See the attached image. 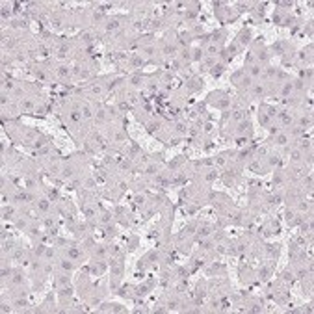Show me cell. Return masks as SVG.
Segmentation results:
<instances>
[{"instance_id":"6da1fadb","label":"cell","mask_w":314,"mask_h":314,"mask_svg":"<svg viewBox=\"0 0 314 314\" xmlns=\"http://www.w3.org/2000/svg\"><path fill=\"white\" fill-rule=\"evenodd\" d=\"M236 41H238L240 47L249 45V43H251V32H249V28H242V32H240V36L236 37Z\"/></svg>"},{"instance_id":"7a4b0ae2","label":"cell","mask_w":314,"mask_h":314,"mask_svg":"<svg viewBox=\"0 0 314 314\" xmlns=\"http://www.w3.org/2000/svg\"><path fill=\"white\" fill-rule=\"evenodd\" d=\"M311 52H312V45H309V48H303V50L299 52V61H301L303 65H305L307 61L311 63V58H312V54H311Z\"/></svg>"},{"instance_id":"3957f363","label":"cell","mask_w":314,"mask_h":314,"mask_svg":"<svg viewBox=\"0 0 314 314\" xmlns=\"http://www.w3.org/2000/svg\"><path fill=\"white\" fill-rule=\"evenodd\" d=\"M69 284V277L65 273H61V275H58L56 279H54V286H59V288H63V286H67Z\"/></svg>"},{"instance_id":"277c9868","label":"cell","mask_w":314,"mask_h":314,"mask_svg":"<svg viewBox=\"0 0 314 314\" xmlns=\"http://www.w3.org/2000/svg\"><path fill=\"white\" fill-rule=\"evenodd\" d=\"M238 132L240 134H251V123H249V119H244L242 123H240V126H238Z\"/></svg>"},{"instance_id":"5b68a950","label":"cell","mask_w":314,"mask_h":314,"mask_svg":"<svg viewBox=\"0 0 314 314\" xmlns=\"http://www.w3.org/2000/svg\"><path fill=\"white\" fill-rule=\"evenodd\" d=\"M102 311H114V312H125V309L119 305V303H108L102 307Z\"/></svg>"},{"instance_id":"8992f818","label":"cell","mask_w":314,"mask_h":314,"mask_svg":"<svg viewBox=\"0 0 314 314\" xmlns=\"http://www.w3.org/2000/svg\"><path fill=\"white\" fill-rule=\"evenodd\" d=\"M223 69H225V65H223V63H217V65H212V71H210V73H212L214 78H219V76L223 75Z\"/></svg>"},{"instance_id":"52a82bcc","label":"cell","mask_w":314,"mask_h":314,"mask_svg":"<svg viewBox=\"0 0 314 314\" xmlns=\"http://www.w3.org/2000/svg\"><path fill=\"white\" fill-rule=\"evenodd\" d=\"M240 48H242V47H240V45H238V41L234 39L231 45H229V56H231V58H234L236 54L240 52Z\"/></svg>"},{"instance_id":"ba28073f","label":"cell","mask_w":314,"mask_h":314,"mask_svg":"<svg viewBox=\"0 0 314 314\" xmlns=\"http://www.w3.org/2000/svg\"><path fill=\"white\" fill-rule=\"evenodd\" d=\"M217 52H219L217 43H208V45H206V54H208V56H217Z\"/></svg>"},{"instance_id":"9c48e42d","label":"cell","mask_w":314,"mask_h":314,"mask_svg":"<svg viewBox=\"0 0 314 314\" xmlns=\"http://www.w3.org/2000/svg\"><path fill=\"white\" fill-rule=\"evenodd\" d=\"M258 121H260L262 126H270V125H272V117H270L268 114H262V112L258 114Z\"/></svg>"},{"instance_id":"30bf717a","label":"cell","mask_w":314,"mask_h":314,"mask_svg":"<svg viewBox=\"0 0 314 314\" xmlns=\"http://www.w3.org/2000/svg\"><path fill=\"white\" fill-rule=\"evenodd\" d=\"M260 73H262V69H260V65H256V63H253V65H251V67H249V76H251V78H253V80H255L256 76H258V75H260Z\"/></svg>"},{"instance_id":"8fae6325","label":"cell","mask_w":314,"mask_h":314,"mask_svg":"<svg viewBox=\"0 0 314 314\" xmlns=\"http://www.w3.org/2000/svg\"><path fill=\"white\" fill-rule=\"evenodd\" d=\"M292 91H294V86H292V82H286V84L283 86V89H281V95H283V97H288Z\"/></svg>"},{"instance_id":"7c38bea8","label":"cell","mask_w":314,"mask_h":314,"mask_svg":"<svg viewBox=\"0 0 314 314\" xmlns=\"http://www.w3.org/2000/svg\"><path fill=\"white\" fill-rule=\"evenodd\" d=\"M59 268H61L65 273H69V272H73V262H71V260H61V262H59Z\"/></svg>"},{"instance_id":"4fadbf2b","label":"cell","mask_w":314,"mask_h":314,"mask_svg":"<svg viewBox=\"0 0 314 314\" xmlns=\"http://www.w3.org/2000/svg\"><path fill=\"white\" fill-rule=\"evenodd\" d=\"M311 123H312V119L307 117V115H301V117H299V126H301V128H307V126H311Z\"/></svg>"},{"instance_id":"5bb4252c","label":"cell","mask_w":314,"mask_h":314,"mask_svg":"<svg viewBox=\"0 0 314 314\" xmlns=\"http://www.w3.org/2000/svg\"><path fill=\"white\" fill-rule=\"evenodd\" d=\"M301 156H303V151H301V149H294V151L290 153L292 162H299V160H301Z\"/></svg>"},{"instance_id":"9a60e30c","label":"cell","mask_w":314,"mask_h":314,"mask_svg":"<svg viewBox=\"0 0 314 314\" xmlns=\"http://www.w3.org/2000/svg\"><path fill=\"white\" fill-rule=\"evenodd\" d=\"M32 108H34V102H32L30 98H24V100L20 102V110H22V112H24V110H32Z\"/></svg>"},{"instance_id":"2e32d148","label":"cell","mask_w":314,"mask_h":314,"mask_svg":"<svg viewBox=\"0 0 314 314\" xmlns=\"http://www.w3.org/2000/svg\"><path fill=\"white\" fill-rule=\"evenodd\" d=\"M13 305H15L19 311H22V309H26V305H28V303H26V299H24V297H19V299H15V303H13Z\"/></svg>"},{"instance_id":"e0dca14e","label":"cell","mask_w":314,"mask_h":314,"mask_svg":"<svg viewBox=\"0 0 314 314\" xmlns=\"http://www.w3.org/2000/svg\"><path fill=\"white\" fill-rule=\"evenodd\" d=\"M54 258V247H47V251H45V262H50Z\"/></svg>"},{"instance_id":"ac0fdd59","label":"cell","mask_w":314,"mask_h":314,"mask_svg":"<svg viewBox=\"0 0 314 314\" xmlns=\"http://www.w3.org/2000/svg\"><path fill=\"white\" fill-rule=\"evenodd\" d=\"M192 54H193V56H192V59H195V61H203V56H205V54H203V50H201V48H195Z\"/></svg>"},{"instance_id":"d6986e66","label":"cell","mask_w":314,"mask_h":314,"mask_svg":"<svg viewBox=\"0 0 314 314\" xmlns=\"http://www.w3.org/2000/svg\"><path fill=\"white\" fill-rule=\"evenodd\" d=\"M13 275H15V277H13V283H15V284H22V281H24V277H22V272H20V270H17V272H15Z\"/></svg>"},{"instance_id":"ffe728a7","label":"cell","mask_w":314,"mask_h":314,"mask_svg":"<svg viewBox=\"0 0 314 314\" xmlns=\"http://www.w3.org/2000/svg\"><path fill=\"white\" fill-rule=\"evenodd\" d=\"M2 216H4V219H9V217L13 216V208H8V206L4 205V208H2Z\"/></svg>"},{"instance_id":"44dd1931","label":"cell","mask_w":314,"mask_h":314,"mask_svg":"<svg viewBox=\"0 0 314 314\" xmlns=\"http://www.w3.org/2000/svg\"><path fill=\"white\" fill-rule=\"evenodd\" d=\"M277 143L279 145H286L288 143V136L286 134H277Z\"/></svg>"},{"instance_id":"7402d4cb","label":"cell","mask_w":314,"mask_h":314,"mask_svg":"<svg viewBox=\"0 0 314 314\" xmlns=\"http://www.w3.org/2000/svg\"><path fill=\"white\" fill-rule=\"evenodd\" d=\"M82 117H84V119H89V117H91V108H89L87 104L82 108Z\"/></svg>"},{"instance_id":"603a6c76","label":"cell","mask_w":314,"mask_h":314,"mask_svg":"<svg viewBox=\"0 0 314 314\" xmlns=\"http://www.w3.org/2000/svg\"><path fill=\"white\" fill-rule=\"evenodd\" d=\"M242 78H244V71H238V73H234V75L231 76V80H233L234 84H238V82H240Z\"/></svg>"},{"instance_id":"cb8c5ba5","label":"cell","mask_w":314,"mask_h":314,"mask_svg":"<svg viewBox=\"0 0 314 314\" xmlns=\"http://www.w3.org/2000/svg\"><path fill=\"white\" fill-rule=\"evenodd\" d=\"M158 128H160V123H156V121H153V123H149V128H147V130H149V132L153 134V132H156Z\"/></svg>"},{"instance_id":"d4e9b609","label":"cell","mask_w":314,"mask_h":314,"mask_svg":"<svg viewBox=\"0 0 314 314\" xmlns=\"http://www.w3.org/2000/svg\"><path fill=\"white\" fill-rule=\"evenodd\" d=\"M255 63V56H253V52H247V56H245V65H253Z\"/></svg>"},{"instance_id":"484cf974","label":"cell","mask_w":314,"mask_h":314,"mask_svg":"<svg viewBox=\"0 0 314 314\" xmlns=\"http://www.w3.org/2000/svg\"><path fill=\"white\" fill-rule=\"evenodd\" d=\"M117 26H119V22H117V20H108V26H106V28H108V30L112 32V30H115Z\"/></svg>"},{"instance_id":"4316f807","label":"cell","mask_w":314,"mask_h":314,"mask_svg":"<svg viewBox=\"0 0 314 314\" xmlns=\"http://www.w3.org/2000/svg\"><path fill=\"white\" fill-rule=\"evenodd\" d=\"M61 173H63V178L73 177V169H71V167H63V171H61Z\"/></svg>"},{"instance_id":"83f0119b","label":"cell","mask_w":314,"mask_h":314,"mask_svg":"<svg viewBox=\"0 0 314 314\" xmlns=\"http://www.w3.org/2000/svg\"><path fill=\"white\" fill-rule=\"evenodd\" d=\"M177 132L178 134H184V132H186V125H184V123H177Z\"/></svg>"},{"instance_id":"f1b7e54d","label":"cell","mask_w":314,"mask_h":314,"mask_svg":"<svg viewBox=\"0 0 314 314\" xmlns=\"http://www.w3.org/2000/svg\"><path fill=\"white\" fill-rule=\"evenodd\" d=\"M58 75H59V76H67V75H69V69H67V67H59V69H58Z\"/></svg>"},{"instance_id":"f546056e","label":"cell","mask_w":314,"mask_h":314,"mask_svg":"<svg viewBox=\"0 0 314 314\" xmlns=\"http://www.w3.org/2000/svg\"><path fill=\"white\" fill-rule=\"evenodd\" d=\"M69 256H71V258H76V256H78V251H76L75 247H69Z\"/></svg>"},{"instance_id":"4dcf8cb0","label":"cell","mask_w":314,"mask_h":314,"mask_svg":"<svg viewBox=\"0 0 314 314\" xmlns=\"http://www.w3.org/2000/svg\"><path fill=\"white\" fill-rule=\"evenodd\" d=\"M97 255H98V256H104V255H106V249H104L102 245H98V249H97Z\"/></svg>"},{"instance_id":"1f68e13d","label":"cell","mask_w":314,"mask_h":314,"mask_svg":"<svg viewBox=\"0 0 314 314\" xmlns=\"http://www.w3.org/2000/svg\"><path fill=\"white\" fill-rule=\"evenodd\" d=\"M262 91H264V89H262V86H260V84H256V86H255V93H256V95H262Z\"/></svg>"},{"instance_id":"d6a6232c","label":"cell","mask_w":314,"mask_h":314,"mask_svg":"<svg viewBox=\"0 0 314 314\" xmlns=\"http://www.w3.org/2000/svg\"><path fill=\"white\" fill-rule=\"evenodd\" d=\"M97 121H104V112H102V110L97 112Z\"/></svg>"},{"instance_id":"836d02e7","label":"cell","mask_w":314,"mask_h":314,"mask_svg":"<svg viewBox=\"0 0 314 314\" xmlns=\"http://www.w3.org/2000/svg\"><path fill=\"white\" fill-rule=\"evenodd\" d=\"M311 24H312V22H309V26H307V28H305V30H307V32H309V36H311V34H312V26H311Z\"/></svg>"}]
</instances>
